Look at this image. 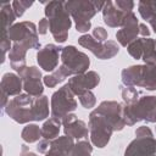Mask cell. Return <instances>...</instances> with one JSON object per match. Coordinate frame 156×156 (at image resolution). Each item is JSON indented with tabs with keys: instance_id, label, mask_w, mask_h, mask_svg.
I'll use <instances>...</instances> for the list:
<instances>
[{
	"instance_id": "1",
	"label": "cell",
	"mask_w": 156,
	"mask_h": 156,
	"mask_svg": "<svg viewBox=\"0 0 156 156\" xmlns=\"http://www.w3.org/2000/svg\"><path fill=\"white\" fill-rule=\"evenodd\" d=\"M123 118V106L117 101H102L89 115V136L94 146L105 147L113 132H119L126 127Z\"/></svg>"
},
{
	"instance_id": "2",
	"label": "cell",
	"mask_w": 156,
	"mask_h": 156,
	"mask_svg": "<svg viewBox=\"0 0 156 156\" xmlns=\"http://www.w3.org/2000/svg\"><path fill=\"white\" fill-rule=\"evenodd\" d=\"M5 112L20 124L32 121H44L49 117V99L45 95L32 96L29 94H20L9 100Z\"/></svg>"
},
{
	"instance_id": "3",
	"label": "cell",
	"mask_w": 156,
	"mask_h": 156,
	"mask_svg": "<svg viewBox=\"0 0 156 156\" xmlns=\"http://www.w3.org/2000/svg\"><path fill=\"white\" fill-rule=\"evenodd\" d=\"M44 12L49 21V29L54 39L58 44L65 43L72 26L71 15L66 9V1H49L45 5Z\"/></svg>"
},
{
	"instance_id": "4",
	"label": "cell",
	"mask_w": 156,
	"mask_h": 156,
	"mask_svg": "<svg viewBox=\"0 0 156 156\" xmlns=\"http://www.w3.org/2000/svg\"><path fill=\"white\" fill-rule=\"evenodd\" d=\"M105 1L98 0H69L66 1V9L76 22L77 32L85 33L91 28L90 20L102 11Z\"/></svg>"
},
{
	"instance_id": "5",
	"label": "cell",
	"mask_w": 156,
	"mask_h": 156,
	"mask_svg": "<svg viewBox=\"0 0 156 156\" xmlns=\"http://www.w3.org/2000/svg\"><path fill=\"white\" fill-rule=\"evenodd\" d=\"M122 83L126 87H141L146 90H156V65H135L121 72Z\"/></svg>"
},
{
	"instance_id": "6",
	"label": "cell",
	"mask_w": 156,
	"mask_h": 156,
	"mask_svg": "<svg viewBox=\"0 0 156 156\" xmlns=\"http://www.w3.org/2000/svg\"><path fill=\"white\" fill-rule=\"evenodd\" d=\"M61 66L69 76L83 74L88 72L90 60L87 54L79 51L76 46L68 45L62 48L61 51Z\"/></svg>"
},
{
	"instance_id": "7",
	"label": "cell",
	"mask_w": 156,
	"mask_h": 156,
	"mask_svg": "<svg viewBox=\"0 0 156 156\" xmlns=\"http://www.w3.org/2000/svg\"><path fill=\"white\" fill-rule=\"evenodd\" d=\"M51 116L56 119H62L68 113H72L77 108V101L74 99V94L71 90L68 84L58 88L51 95Z\"/></svg>"
},
{
	"instance_id": "8",
	"label": "cell",
	"mask_w": 156,
	"mask_h": 156,
	"mask_svg": "<svg viewBox=\"0 0 156 156\" xmlns=\"http://www.w3.org/2000/svg\"><path fill=\"white\" fill-rule=\"evenodd\" d=\"M9 38L12 43H21L28 49H41L38 38V27L33 22L22 21L15 23L9 29Z\"/></svg>"
},
{
	"instance_id": "9",
	"label": "cell",
	"mask_w": 156,
	"mask_h": 156,
	"mask_svg": "<svg viewBox=\"0 0 156 156\" xmlns=\"http://www.w3.org/2000/svg\"><path fill=\"white\" fill-rule=\"evenodd\" d=\"M156 108V96H141L139 100L130 105L123 106V118L127 126H134L136 122L145 121L150 113Z\"/></svg>"
},
{
	"instance_id": "10",
	"label": "cell",
	"mask_w": 156,
	"mask_h": 156,
	"mask_svg": "<svg viewBox=\"0 0 156 156\" xmlns=\"http://www.w3.org/2000/svg\"><path fill=\"white\" fill-rule=\"evenodd\" d=\"M78 44L88 49L100 60H110L115 57L119 51V48L115 40H106L105 43H100L90 34H83L79 37Z\"/></svg>"
},
{
	"instance_id": "11",
	"label": "cell",
	"mask_w": 156,
	"mask_h": 156,
	"mask_svg": "<svg viewBox=\"0 0 156 156\" xmlns=\"http://www.w3.org/2000/svg\"><path fill=\"white\" fill-rule=\"evenodd\" d=\"M23 82V90L26 94L32 96H41L44 91L43 82H41V72L35 66L24 67L20 72H17Z\"/></svg>"
},
{
	"instance_id": "12",
	"label": "cell",
	"mask_w": 156,
	"mask_h": 156,
	"mask_svg": "<svg viewBox=\"0 0 156 156\" xmlns=\"http://www.w3.org/2000/svg\"><path fill=\"white\" fill-rule=\"evenodd\" d=\"M62 48L55 44H46L37 52V62L46 72H54L61 60Z\"/></svg>"
},
{
	"instance_id": "13",
	"label": "cell",
	"mask_w": 156,
	"mask_h": 156,
	"mask_svg": "<svg viewBox=\"0 0 156 156\" xmlns=\"http://www.w3.org/2000/svg\"><path fill=\"white\" fill-rule=\"evenodd\" d=\"M100 83V76L95 71H88L83 74L72 76L68 79V85L74 95L79 96L83 93L94 89Z\"/></svg>"
},
{
	"instance_id": "14",
	"label": "cell",
	"mask_w": 156,
	"mask_h": 156,
	"mask_svg": "<svg viewBox=\"0 0 156 156\" xmlns=\"http://www.w3.org/2000/svg\"><path fill=\"white\" fill-rule=\"evenodd\" d=\"M156 152V139L154 135L135 136L124 151V156H151Z\"/></svg>"
},
{
	"instance_id": "15",
	"label": "cell",
	"mask_w": 156,
	"mask_h": 156,
	"mask_svg": "<svg viewBox=\"0 0 156 156\" xmlns=\"http://www.w3.org/2000/svg\"><path fill=\"white\" fill-rule=\"evenodd\" d=\"M61 123L63 126L65 135L72 138V139H88L89 128L87 127L85 122L82 119H78V117L74 113H68L61 119Z\"/></svg>"
},
{
	"instance_id": "16",
	"label": "cell",
	"mask_w": 156,
	"mask_h": 156,
	"mask_svg": "<svg viewBox=\"0 0 156 156\" xmlns=\"http://www.w3.org/2000/svg\"><path fill=\"white\" fill-rule=\"evenodd\" d=\"M139 35V22L134 12H130L126 20L121 29L116 33V39L122 46H128L132 41H134Z\"/></svg>"
},
{
	"instance_id": "17",
	"label": "cell",
	"mask_w": 156,
	"mask_h": 156,
	"mask_svg": "<svg viewBox=\"0 0 156 156\" xmlns=\"http://www.w3.org/2000/svg\"><path fill=\"white\" fill-rule=\"evenodd\" d=\"M129 13L123 12L122 10H119L113 1L107 0L105 1L104 9H102V20L105 22L106 26L111 27V28H117V27H122L124 23L126 17Z\"/></svg>"
},
{
	"instance_id": "18",
	"label": "cell",
	"mask_w": 156,
	"mask_h": 156,
	"mask_svg": "<svg viewBox=\"0 0 156 156\" xmlns=\"http://www.w3.org/2000/svg\"><path fill=\"white\" fill-rule=\"evenodd\" d=\"M1 94L6 96H17L21 94V90L23 89V82L21 77L16 73H5L1 78L0 83Z\"/></svg>"
},
{
	"instance_id": "19",
	"label": "cell",
	"mask_w": 156,
	"mask_h": 156,
	"mask_svg": "<svg viewBox=\"0 0 156 156\" xmlns=\"http://www.w3.org/2000/svg\"><path fill=\"white\" fill-rule=\"evenodd\" d=\"M74 140L67 135L51 140V145L45 156H67L74 146Z\"/></svg>"
},
{
	"instance_id": "20",
	"label": "cell",
	"mask_w": 156,
	"mask_h": 156,
	"mask_svg": "<svg viewBox=\"0 0 156 156\" xmlns=\"http://www.w3.org/2000/svg\"><path fill=\"white\" fill-rule=\"evenodd\" d=\"M29 49L21 44V43H13L12 48L9 52V58H10V66L11 68H13L15 71L20 72L21 69H23L26 66V54Z\"/></svg>"
},
{
	"instance_id": "21",
	"label": "cell",
	"mask_w": 156,
	"mask_h": 156,
	"mask_svg": "<svg viewBox=\"0 0 156 156\" xmlns=\"http://www.w3.org/2000/svg\"><path fill=\"white\" fill-rule=\"evenodd\" d=\"M15 11L12 4L1 2L0 4V20H1V34H9V29L15 24Z\"/></svg>"
},
{
	"instance_id": "22",
	"label": "cell",
	"mask_w": 156,
	"mask_h": 156,
	"mask_svg": "<svg viewBox=\"0 0 156 156\" xmlns=\"http://www.w3.org/2000/svg\"><path fill=\"white\" fill-rule=\"evenodd\" d=\"M138 11L143 20L149 22L156 33V1H139Z\"/></svg>"
},
{
	"instance_id": "23",
	"label": "cell",
	"mask_w": 156,
	"mask_h": 156,
	"mask_svg": "<svg viewBox=\"0 0 156 156\" xmlns=\"http://www.w3.org/2000/svg\"><path fill=\"white\" fill-rule=\"evenodd\" d=\"M61 124H62L61 121L56 119L54 117L45 121L44 124L41 126V138L46 139V140H54V139L58 138Z\"/></svg>"
},
{
	"instance_id": "24",
	"label": "cell",
	"mask_w": 156,
	"mask_h": 156,
	"mask_svg": "<svg viewBox=\"0 0 156 156\" xmlns=\"http://www.w3.org/2000/svg\"><path fill=\"white\" fill-rule=\"evenodd\" d=\"M141 60L145 65H156V45L155 40L149 38H144V50Z\"/></svg>"
},
{
	"instance_id": "25",
	"label": "cell",
	"mask_w": 156,
	"mask_h": 156,
	"mask_svg": "<svg viewBox=\"0 0 156 156\" xmlns=\"http://www.w3.org/2000/svg\"><path fill=\"white\" fill-rule=\"evenodd\" d=\"M68 77L67 72L63 69L62 66H60L58 68H56L54 72H51L50 74H46L44 78H43V82L46 87L49 88H55L58 83H62L66 78Z\"/></svg>"
},
{
	"instance_id": "26",
	"label": "cell",
	"mask_w": 156,
	"mask_h": 156,
	"mask_svg": "<svg viewBox=\"0 0 156 156\" xmlns=\"http://www.w3.org/2000/svg\"><path fill=\"white\" fill-rule=\"evenodd\" d=\"M21 138L28 144L39 141L40 138H41V128H39V126H37V124H30L29 123L22 129Z\"/></svg>"
},
{
	"instance_id": "27",
	"label": "cell",
	"mask_w": 156,
	"mask_h": 156,
	"mask_svg": "<svg viewBox=\"0 0 156 156\" xmlns=\"http://www.w3.org/2000/svg\"><path fill=\"white\" fill-rule=\"evenodd\" d=\"M93 152V146L88 141V139H83V140H78L73 149L69 151V154L67 156H91Z\"/></svg>"
},
{
	"instance_id": "28",
	"label": "cell",
	"mask_w": 156,
	"mask_h": 156,
	"mask_svg": "<svg viewBox=\"0 0 156 156\" xmlns=\"http://www.w3.org/2000/svg\"><path fill=\"white\" fill-rule=\"evenodd\" d=\"M121 93H122V99L124 101V105L130 106L135 104L139 100V91L135 89V87H126L121 85Z\"/></svg>"
},
{
	"instance_id": "29",
	"label": "cell",
	"mask_w": 156,
	"mask_h": 156,
	"mask_svg": "<svg viewBox=\"0 0 156 156\" xmlns=\"http://www.w3.org/2000/svg\"><path fill=\"white\" fill-rule=\"evenodd\" d=\"M143 50H144V38H136L134 41H132L127 46L128 54L135 58V60H141L143 57Z\"/></svg>"
},
{
	"instance_id": "30",
	"label": "cell",
	"mask_w": 156,
	"mask_h": 156,
	"mask_svg": "<svg viewBox=\"0 0 156 156\" xmlns=\"http://www.w3.org/2000/svg\"><path fill=\"white\" fill-rule=\"evenodd\" d=\"M32 5H33V1H28V0H15V1H12V7H13L16 17H22L24 11L27 9H29Z\"/></svg>"
},
{
	"instance_id": "31",
	"label": "cell",
	"mask_w": 156,
	"mask_h": 156,
	"mask_svg": "<svg viewBox=\"0 0 156 156\" xmlns=\"http://www.w3.org/2000/svg\"><path fill=\"white\" fill-rule=\"evenodd\" d=\"M78 98H79V101H80V104L84 108H93L96 104V98H95V95L93 94L91 90H88V91L83 93Z\"/></svg>"
},
{
	"instance_id": "32",
	"label": "cell",
	"mask_w": 156,
	"mask_h": 156,
	"mask_svg": "<svg viewBox=\"0 0 156 156\" xmlns=\"http://www.w3.org/2000/svg\"><path fill=\"white\" fill-rule=\"evenodd\" d=\"M11 40L9 38V34H1V40H0V49H1V54H2V57H1V63H4L5 61V56L7 54V51L10 52L11 50Z\"/></svg>"
},
{
	"instance_id": "33",
	"label": "cell",
	"mask_w": 156,
	"mask_h": 156,
	"mask_svg": "<svg viewBox=\"0 0 156 156\" xmlns=\"http://www.w3.org/2000/svg\"><path fill=\"white\" fill-rule=\"evenodd\" d=\"M113 2L123 12H126V13L133 12V7H134V2L133 1H130V0H116Z\"/></svg>"
},
{
	"instance_id": "34",
	"label": "cell",
	"mask_w": 156,
	"mask_h": 156,
	"mask_svg": "<svg viewBox=\"0 0 156 156\" xmlns=\"http://www.w3.org/2000/svg\"><path fill=\"white\" fill-rule=\"evenodd\" d=\"M91 35L94 37V39H96L100 43H105L107 40V37H108L107 30L105 28H102V27H96L95 29H93V34Z\"/></svg>"
},
{
	"instance_id": "35",
	"label": "cell",
	"mask_w": 156,
	"mask_h": 156,
	"mask_svg": "<svg viewBox=\"0 0 156 156\" xmlns=\"http://www.w3.org/2000/svg\"><path fill=\"white\" fill-rule=\"evenodd\" d=\"M51 145V140H46V139H41L39 140V143L37 144V151L39 154H46L50 149Z\"/></svg>"
},
{
	"instance_id": "36",
	"label": "cell",
	"mask_w": 156,
	"mask_h": 156,
	"mask_svg": "<svg viewBox=\"0 0 156 156\" xmlns=\"http://www.w3.org/2000/svg\"><path fill=\"white\" fill-rule=\"evenodd\" d=\"M48 29H49V21H48L46 17H44V18H41V20L39 21V24H38V33L41 34V35H44V34L48 33Z\"/></svg>"
},
{
	"instance_id": "37",
	"label": "cell",
	"mask_w": 156,
	"mask_h": 156,
	"mask_svg": "<svg viewBox=\"0 0 156 156\" xmlns=\"http://www.w3.org/2000/svg\"><path fill=\"white\" fill-rule=\"evenodd\" d=\"M146 135H154L151 129L146 126H141L135 130V136H146Z\"/></svg>"
},
{
	"instance_id": "38",
	"label": "cell",
	"mask_w": 156,
	"mask_h": 156,
	"mask_svg": "<svg viewBox=\"0 0 156 156\" xmlns=\"http://www.w3.org/2000/svg\"><path fill=\"white\" fill-rule=\"evenodd\" d=\"M139 35H141V38H149L150 37V30L146 27V24L139 23Z\"/></svg>"
},
{
	"instance_id": "39",
	"label": "cell",
	"mask_w": 156,
	"mask_h": 156,
	"mask_svg": "<svg viewBox=\"0 0 156 156\" xmlns=\"http://www.w3.org/2000/svg\"><path fill=\"white\" fill-rule=\"evenodd\" d=\"M20 156H38V155H37V154H34V152H32V151L28 149V146H27V145H22Z\"/></svg>"
},
{
	"instance_id": "40",
	"label": "cell",
	"mask_w": 156,
	"mask_h": 156,
	"mask_svg": "<svg viewBox=\"0 0 156 156\" xmlns=\"http://www.w3.org/2000/svg\"><path fill=\"white\" fill-rule=\"evenodd\" d=\"M145 122H147V123H156V108L150 113V116L145 119Z\"/></svg>"
},
{
	"instance_id": "41",
	"label": "cell",
	"mask_w": 156,
	"mask_h": 156,
	"mask_svg": "<svg viewBox=\"0 0 156 156\" xmlns=\"http://www.w3.org/2000/svg\"><path fill=\"white\" fill-rule=\"evenodd\" d=\"M151 156H156V152H155V154H154V155H151Z\"/></svg>"
},
{
	"instance_id": "42",
	"label": "cell",
	"mask_w": 156,
	"mask_h": 156,
	"mask_svg": "<svg viewBox=\"0 0 156 156\" xmlns=\"http://www.w3.org/2000/svg\"><path fill=\"white\" fill-rule=\"evenodd\" d=\"M155 45H156V40H155Z\"/></svg>"
}]
</instances>
